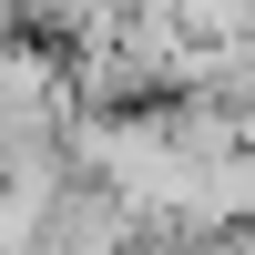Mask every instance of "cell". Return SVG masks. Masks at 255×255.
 I'll return each mask as SVG.
<instances>
[{
	"label": "cell",
	"instance_id": "cell-2",
	"mask_svg": "<svg viewBox=\"0 0 255 255\" xmlns=\"http://www.w3.org/2000/svg\"><path fill=\"white\" fill-rule=\"evenodd\" d=\"M174 31L204 51H255V0H174Z\"/></svg>",
	"mask_w": 255,
	"mask_h": 255
},
{
	"label": "cell",
	"instance_id": "cell-3",
	"mask_svg": "<svg viewBox=\"0 0 255 255\" xmlns=\"http://www.w3.org/2000/svg\"><path fill=\"white\" fill-rule=\"evenodd\" d=\"M41 225H51V194H10L0 184V255H41Z\"/></svg>",
	"mask_w": 255,
	"mask_h": 255
},
{
	"label": "cell",
	"instance_id": "cell-1",
	"mask_svg": "<svg viewBox=\"0 0 255 255\" xmlns=\"http://www.w3.org/2000/svg\"><path fill=\"white\" fill-rule=\"evenodd\" d=\"M0 113H72V92H61V51L51 41H31V31H10L0 41Z\"/></svg>",
	"mask_w": 255,
	"mask_h": 255
},
{
	"label": "cell",
	"instance_id": "cell-4",
	"mask_svg": "<svg viewBox=\"0 0 255 255\" xmlns=\"http://www.w3.org/2000/svg\"><path fill=\"white\" fill-rule=\"evenodd\" d=\"M215 102H225V123H235V153H255V51L225 72V92H215Z\"/></svg>",
	"mask_w": 255,
	"mask_h": 255
},
{
	"label": "cell",
	"instance_id": "cell-5",
	"mask_svg": "<svg viewBox=\"0 0 255 255\" xmlns=\"http://www.w3.org/2000/svg\"><path fill=\"white\" fill-rule=\"evenodd\" d=\"M113 255H194V245H184V235H123Z\"/></svg>",
	"mask_w": 255,
	"mask_h": 255
}]
</instances>
